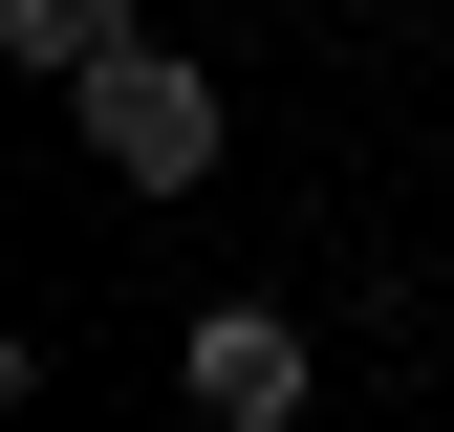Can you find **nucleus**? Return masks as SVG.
<instances>
[{"label":"nucleus","mask_w":454,"mask_h":432,"mask_svg":"<svg viewBox=\"0 0 454 432\" xmlns=\"http://www.w3.org/2000/svg\"><path fill=\"white\" fill-rule=\"evenodd\" d=\"M195 411L216 432H303V324L281 303H195Z\"/></svg>","instance_id":"obj_2"},{"label":"nucleus","mask_w":454,"mask_h":432,"mask_svg":"<svg viewBox=\"0 0 454 432\" xmlns=\"http://www.w3.org/2000/svg\"><path fill=\"white\" fill-rule=\"evenodd\" d=\"M0 43H22V66H43V87H87V66H108V43H130V0H0Z\"/></svg>","instance_id":"obj_3"},{"label":"nucleus","mask_w":454,"mask_h":432,"mask_svg":"<svg viewBox=\"0 0 454 432\" xmlns=\"http://www.w3.org/2000/svg\"><path fill=\"white\" fill-rule=\"evenodd\" d=\"M66 130H87L130 195H195V174H216V66H195V43H108V66L66 87Z\"/></svg>","instance_id":"obj_1"}]
</instances>
